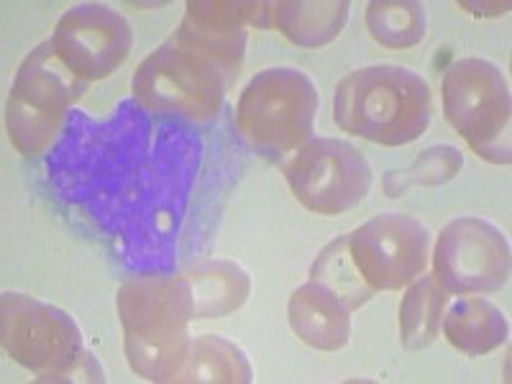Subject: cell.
<instances>
[{"label": "cell", "instance_id": "12", "mask_svg": "<svg viewBox=\"0 0 512 384\" xmlns=\"http://www.w3.org/2000/svg\"><path fill=\"white\" fill-rule=\"evenodd\" d=\"M251 29H272L267 0H187L185 16L172 39L192 49L233 82L244 64Z\"/></svg>", "mask_w": 512, "mask_h": 384}, {"label": "cell", "instance_id": "4", "mask_svg": "<svg viewBox=\"0 0 512 384\" xmlns=\"http://www.w3.org/2000/svg\"><path fill=\"white\" fill-rule=\"evenodd\" d=\"M320 95L315 82L295 67L256 72L236 103V128L267 154H295L313 139Z\"/></svg>", "mask_w": 512, "mask_h": 384}, {"label": "cell", "instance_id": "14", "mask_svg": "<svg viewBox=\"0 0 512 384\" xmlns=\"http://www.w3.org/2000/svg\"><path fill=\"white\" fill-rule=\"evenodd\" d=\"M443 336L456 351L466 356H484L500 349L510 336L507 315L492 300L477 295H461L441 320Z\"/></svg>", "mask_w": 512, "mask_h": 384}, {"label": "cell", "instance_id": "8", "mask_svg": "<svg viewBox=\"0 0 512 384\" xmlns=\"http://www.w3.org/2000/svg\"><path fill=\"white\" fill-rule=\"evenodd\" d=\"M292 195L315 216H344L367 200L372 167L367 157L344 139L313 136L282 167Z\"/></svg>", "mask_w": 512, "mask_h": 384}, {"label": "cell", "instance_id": "21", "mask_svg": "<svg viewBox=\"0 0 512 384\" xmlns=\"http://www.w3.org/2000/svg\"><path fill=\"white\" fill-rule=\"evenodd\" d=\"M464 167V154L454 144H433L413 159L405 169H392L384 175V192L400 198L410 187H438L454 180Z\"/></svg>", "mask_w": 512, "mask_h": 384}, {"label": "cell", "instance_id": "3", "mask_svg": "<svg viewBox=\"0 0 512 384\" xmlns=\"http://www.w3.org/2000/svg\"><path fill=\"white\" fill-rule=\"evenodd\" d=\"M443 116L477 157L492 164L512 162V95L500 64L464 57L441 82Z\"/></svg>", "mask_w": 512, "mask_h": 384}, {"label": "cell", "instance_id": "17", "mask_svg": "<svg viewBox=\"0 0 512 384\" xmlns=\"http://www.w3.org/2000/svg\"><path fill=\"white\" fill-rule=\"evenodd\" d=\"M254 379L249 356L241 346L213 333L192 338L190 354L177 382L182 384H249Z\"/></svg>", "mask_w": 512, "mask_h": 384}, {"label": "cell", "instance_id": "19", "mask_svg": "<svg viewBox=\"0 0 512 384\" xmlns=\"http://www.w3.org/2000/svg\"><path fill=\"white\" fill-rule=\"evenodd\" d=\"M364 21L384 49H413L428 34V11L420 0H372Z\"/></svg>", "mask_w": 512, "mask_h": 384}, {"label": "cell", "instance_id": "13", "mask_svg": "<svg viewBox=\"0 0 512 384\" xmlns=\"http://www.w3.org/2000/svg\"><path fill=\"white\" fill-rule=\"evenodd\" d=\"M351 313L341 297L315 282L297 287L287 303L292 333L315 351H338L349 344Z\"/></svg>", "mask_w": 512, "mask_h": 384}, {"label": "cell", "instance_id": "10", "mask_svg": "<svg viewBox=\"0 0 512 384\" xmlns=\"http://www.w3.org/2000/svg\"><path fill=\"white\" fill-rule=\"evenodd\" d=\"M349 254L374 292H395L428 269L431 231L405 213H379L349 233Z\"/></svg>", "mask_w": 512, "mask_h": 384}, {"label": "cell", "instance_id": "16", "mask_svg": "<svg viewBox=\"0 0 512 384\" xmlns=\"http://www.w3.org/2000/svg\"><path fill=\"white\" fill-rule=\"evenodd\" d=\"M182 274L192 292V318H226L249 300V274L236 262L205 259Z\"/></svg>", "mask_w": 512, "mask_h": 384}, {"label": "cell", "instance_id": "1", "mask_svg": "<svg viewBox=\"0 0 512 384\" xmlns=\"http://www.w3.org/2000/svg\"><path fill=\"white\" fill-rule=\"evenodd\" d=\"M118 320L131 372L146 382H177L192 338V292L185 274H139L118 287Z\"/></svg>", "mask_w": 512, "mask_h": 384}, {"label": "cell", "instance_id": "9", "mask_svg": "<svg viewBox=\"0 0 512 384\" xmlns=\"http://www.w3.org/2000/svg\"><path fill=\"white\" fill-rule=\"evenodd\" d=\"M510 241L495 223L477 216L454 218L433 246V277L448 295L495 292L510 282Z\"/></svg>", "mask_w": 512, "mask_h": 384}, {"label": "cell", "instance_id": "7", "mask_svg": "<svg viewBox=\"0 0 512 384\" xmlns=\"http://www.w3.org/2000/svg\"><path fill=\"white\" fill-rule=\"evenodd\" d=\"M0 341L16 364L36 374V382H57L88 351L67 310L24 292L0 297Z\"/></svg>", "mask_w": 512, "mask_h": 384}, {"label": "cell", "instance_id": "18", "mask_svg": "<svg viewBox=\"0 0 512 384\" xmlns=\"http://www.w3.org/2000/svg\"><path fill=\"white\" fill-rule=\"evenodd\" d=\"M448 308V292L433 274H420L408 285L400 305V338L408 351L431 346L441 333V320Z\"/></svg>", "mask_w": 512, "mask_h": 384}, {"label": "cell", "instance_id": "5", "mask_svg": "<svg viewBox=\"0 0 512 384\" xmlns=\"http://www.w3.org/2000/svg\"><path fill=\"white\" fill-rule=\"evenodd\" d=\"M88 82L72 75L52 41L31 49L13 77L6 103V131L16 152L41 157L57 141L67 111L85 95Z\"/></svg>", "mask_w": 512, "mask_h": 384}, {"label": "cell", "instance_id": "6", "mask_svg": "<svg viewBox=\"0 0 512 384\" xmlns=\"http://www.w3.org/2000/svg\"><path fill=\"white\" fill-rule=\"evenodd\" d=\"M228 85L231 82L216 64L169 39L136 67L131 93L146 111L205 123L218 116Z\"/></svg>", "mask_w": 512, "mask_h": 384}, {"label": "cell", "instance_id": "23", "mask_svg": "<svg viewBox=\"0 0 512 384\" xmlns=\"http://www.w3.org/2000/svg\"><path fill=\"white\" fill-rule=\"evenodd\" d=\"M459 8L477 13V16H500V13L510 11V3H492V6L489 3H459Z\"/></svg>", "mask_w": 512, "mask_h": 384}, {"label": "cell", "instance_id": "11", "mask_svg": "<svg viewBox=\"0 0 512 384\" xmlns=\"http://www.w3.org/2000/svg\"><path fill=\"white\" fill-rule=\"evenodd\" d=\"M49 41L64 67L90 85L111 77L126 62L134 31L116 8L80 3L62 13Z\"/></svg>", "mask_w": 512, "mask_h": 384}, {"label": "cell", "instance_id": "2", "mask_svg": "<svg viewBox=\"0 0 512 384\" xmlns=\"http://www.w3.org/2000/svg\"><path fill=\"white\" fill-rule=\"evenodd\" d=\"M333 121L349 136L372 144H413L433 121V90L402 64L359 67L336 85Z\"/></svg>", "mask_w": 512, "mask_h": 384}, {"label": "cell", "instance_id": "15", "mask_svg": "<svg viewBox=\"0 0 512 384\" xmlns=\"http://www.w3.org/2000/svg\"><path fill=\"white\" fill-rule=\"evenodd\" d=\"M349 13V0H280L272 3V29L295 47L318 49L346 29Z\"/></svg>", "mask_w": 512, "mask_h": 384}, {"label": "cell", "instance_id": "22", "mask_svg": "<svg viewBox=\"0 0 512 384\" xmlns=\"http://www.w3.org/2000/svg\"><path fill=\"white\" fill-rule=\"evenodd\" d=\"M57 382H64V384H72V382H82V384H93V382H105V372L103 367H100L98 356L93 354V351H85V354L80 356V359L72 364L67 372L62 374V377L57 379Z\"/></svg>", "mask_w": 512, "mask_h": 384}, {"label": "cell", "instance_id": "20", "mask_svg": "<svg viewBox=\"0 0 512 384\" xmlns=\"http://www.w3.org/2000/svg\"><path fill=\"white\" fill-rule=\"evenodd\" d=\"M315 285L326 287L336 297H341L351 310H359L361 305H367L377 292L364 282V277L356 269L354 259L349 254V233L338 236L331 244L323 246L318 256H315L313 267H310V280Z\"/></svg>", "mask_w": 512, "mask_h": 384}]
</instances>
